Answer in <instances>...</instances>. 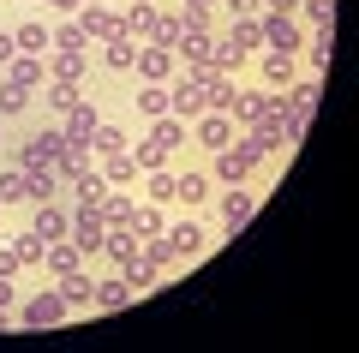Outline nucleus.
<instances>
[{
  "instance_id": "27",
  "label": "nucleus",
  "mask_w": 359,
  "mask_h": 353,
  "mask_svg": "<svg viewBox=\"0 0 359 353\" xmlns=\"http://www.w3.org/2000/svg\"><path fill=\"white\" fill-rule=\"evenodd\" d=\"M102 66L126 78L132 66H138V36H114V42H102Z\"/></svg>"
},
{
  "instance_id": "32",
  "label": "nucleus",
  "mask_w": 359,
  "mask_h": 353,
  "mask_svg": "<svg viewBox=\"0 0 359 353\" xmlns=\"http://www.w3.org/2000/svg\"><path fill=\"white\" fill-rule=\"evenodd\" d=\"M102 215H108V227H132V215H138V198L114 186V192L102 198Z\"/></svg>"
},
{
  "instance_id": "24",
  "label": "nucleus",
  "mask_w": 359,
  "mask_h": 353,
  "mask_svg": "<svg viewBox=\"0 0 359 353\" xmlns=\"http://www.w3.org/2000/svg\"><path fill=\"white\" fill-rule=\"evenodd\" d=\"M30 102H36V90L13 84V78L0 72V120H25V114H30Z\"/></svg>"
},
{
  "instance_id": "38",
  "label": "nucleus",
  "mask_w": 359,
  "mask_h": 353,
  "mask_svg": "<svg viewBox=\"0 0 359 353\" xmlns=\"http://www.w3.org/2000/svg\"><path fill=\"white\" fill-rule=\"evenodd\" d=\"M138 252H144V264H156V269H174V264H180V252H174V240H168V234H150Z\"/></svg>"
},
{
  "instance_id": "49",
  "label": "nucleus",
  "mask_w": 359,
  "mask_h": 353,
  "mask_svg": "<svg viewBox=\"0 0 359 353\" xmlns=\"http://www.w3.org/2000/svg\"><path fill=\"white\" fill-rule=\"evenodd\" d=\"M13 300H18V288H13V276H0V312H13Z\"/></svg>"
},
{
  "instance_id": "7",
  "label": "nucleus",
  "mask_w": 359,
  "mask_h": 353,
  "mask_svg": "<svg viewBox=\"0 0 359 353\" xmlns=\"http://www.w3.org/2000/svg\"><path fill=\"white\" fill-rule=\"evenodd\" d=\"M257 30H264V48H282V54L306 48V25L287 18V13H257Z\"/></svg>"
},
{
  "instance_id": "52",
  "label": "nucleus",
  "mask_w": 359,
  "mask_h": 353,
  "mask_svg": "<svg viewBox=\"0 0 359 353\" xmlns=\"http://www.w3.org/2000/svg\"><path fill=\"white\" fill-rule=\"evenodd\" d=\"M6 329H13V312H0V335H6Z\"/></svg>"
},
{
  "instance_id": "13",
  "label": "nucleus",
  "mask_w": 359,
  "mask_h": 353,
  "mask_svg": "<svg viewBox=\"0 0 359 353\" xmlns=\"http://www.w3.org/2000/svg\"><path fill=\"white\" fill-rule=\"evenodd\" d=\"M210 186H216V180L204 174V168H186V174H174V204H186V210H204L210 204Z\"/></svg>"
},
{
  "instance_id": "21",
  "label": "nucleus",
  "mask_w": 359,
  "mask_h": 353,
  "mask_svg": "<svg viewBox=\"0 0 359 353\" xmlns=\"http://www.w3.org/2000/svg\"><path fill=\"white\" fill-rule=\"evenodd\" d=\"M78 264H84V252H78L72 240H48V258H42V276H54V281H60V276H72Z\"/></svg>"
},
{
  "instance_id": "41",
  "label": "nucleus",
  "mask_w": 359,
  "mask_h": 353,
  "mask_svg": "<svg viewBox=\"0 0 359 353\" xmlns=\"http://www.w3.org/2000/svg\"><path fill=\"white\" fill-rule=\"evenodd\" d=\"M222 30H228V36L240 42L245 54H257V48H264V30H257V18H228V25H222Z\"/></svg>"
},
{
  "instance_id": "33",
  "label": "nucleus",
  "mask_w": 359,
  "mask_h": 353,
  "mask_svg": "<svg viewBox=\"0 0 359 353\" xmlns=\"http://www.w3.org/2000/svg\"><path fill=\"white\" fill-rule=\"evenodd\" d=\"M90 150H96V156H114V150H132V138L114 126V120H96V132H90Z\"/></svg>"
},
{
  "instance_id": "25",
  "label": "nucleus",
  "mask_w": 359,
  "mask_h": 353,
  "mask_svg": "<svg viewBox=\"0 0 359 353\" xmlns=\"http://www.w3.org/2000/svg\"><path fill=\"white\" fill-rule=\"evenodd\" d=\"M138 246H144V240L132 234V227H108V240H102V258L120 269V264H132V258H138Z\"/></svg>"
},
{
  "instance_id": "31",
  "label": "nucleus",
  "mask_w": 359,
  "mask_h": 353,
  "mask_svg": "<svg viewBox=\"0 0 359 353\" xmlns=\"http://www.w3.org/2000/svg\"><path fill=\"white\" fill-rule=\"evenodd\" d=\"M36 96L48 102V120H60V114H66V108L78 102V84H66V78H48V84H42Z\"/></svg>"
},
{
  "instance_id": "18",
  "label": "nucleus",
  "mask_w": 359,
  "mask_h": 353,
  "mask_svg": "<svg viewBox=\"0 0 359 353\" xmlns=\"http://www.w3.org/2000/svg\"><path fill=\"white\" fill-rule=\"evenodd\" d=\"M48 42H54L48 54H90V36L78 30V18H54V25H48Z\"/></svg>"
},
{
  "instance_id": "12",
  "label": "nucleus",
  "mask_w": 359,
  "mask_h": 353,
  "mask_svg": "<svg viewBox=\"0 0 359 353\" xmlns=\"http://www.w3.org/2000/svg\"><path fill=\"white\" fill-rule=\"evenodd\" d=\"M257 72H264V90H287V84L299 78V54L264 48V54H257Z\"/></svg>"
},
{
  "instance_id": "22",
  "label": "nucleus",
  "mask_w": 359,
  "mask_h": 353,
  "mask_svg": "<svg viewBox=\"0 0 359 353\" xmlns=\"http://www.w3.org/2000/svg\"><path fill=\"white\" fill-rule=\"evenodd\" d=\"M132 300H138V293H132V288H126V276L114 269V276L96 281V300H90V305H96V312H120V305H132Z\"/></svg>"
},
{
  "instance_id": "47",
  "label": "nucleus",
  "mask_w": 359,
  "mask_h": 353,
  "mask_svg": "<svg viewBox=\"0 0 359 353\" xmlns=\"http://www.w3.org/2000/svg\"><path fill=\"white\" fill-rule=\"evenodd\" d=\"M18 269H25V264H18V252H13V240H0V276H18Z\"/></svg>"
},
{
  "instance_id": "36",
  "label": "nucleus",
  "mask_w": 359,
  "mask_h": 353,
  "mask_svg": "<svg viewBox=\"0 0 359 353\" xmlns=\"http://www.w3.org/2000/svg\"><path fill=\"white\" fill-rule=\"evenodd\" d=\"M138 180H144V198L150 204H174V168H150Z\"/></svg>"
},
{
  "instance_id": "28",
  "label": "nucleus",
  "mask_w": 359,
  "mask_h": 353,
  "mask_svg": "<svg viewBox=\"0 0 359 353\" xmlns=\"http://www.w3.org/2000/svg\"><path fill=\"white\" fill-rule=\"evenodd\" d=\"M132 114L138 120H162L168 114V84H138L132 90Z\"/></svg>"
},
{
  "instance_id": "8",
  "label": "nucleus",
  "mask_w": 359,
  "mask_h": 353,
  "mask_svg": "<svg viewBox=\"0 0 359 353\" xmlns=\"http://www.w3.org/2000/svg\"><path fill=\"white\" fill-rule=\"evenodd\" d=\"M30 234H42V240H72V204L66 198L30 204Z\"/></svg>"
},
{
  "instance_id": "19",
  "label": "nucleus",
  "mask_w": 359,
  "mask_h": 353,
  "mask_svg": "<svg viewBox=\"0 0 359 353\" xmlns=\"http://www.w3.org/2000/svg\"><path fill=\"white\" fill-rule=\"evenodd\" d=\"M13 36H18V54H42V60H48V18H18L13 25Z\"/></svg>"
},
{
  "instance_id": "46",
  "label": "nucleus",
  "mask_w": 359,
  "mask_h": 353,
  "mask_svg": "<svg viewBox=\"0 0 359 353\" xmlns=\"http://www.w3.org/2000/svg\"><path fill=\"white\" fill-rule=\"evenodd\" d=\"M13 54H18V36H13V25H0V72L13 66Z\"/></svg>"
},
{
  "instance_id": "4",
  "label": "nucleus",
  "mask_w": 359,
  "mask_h": 353,
  "mask_svg": "<svg viewBox=\"0 0 359 353\" xmlns=\"http://www.w3.org/2000/svg\"><path fill=\"white\" fill-rule=\"evenodd\" d=\"M168 240H174V252H180V264H198V258L210 252V246H216V234H210L204 222H198L192 210L180 215V222H168Z\"/></svg>"
},
{
  "instance_id": "43",
  "label": "nucleus",
  "mask_w": 359,
  "mask_h": 353,
  "mask_svg": "<svg viewBox=\"0 0 359 353\" xmlns=\"http://www.w3.org/2000/svg\"><path fill=\"white\" fill-rule=\"evenodd\" d=\"M180 30H186V25H180V13H156L150 42H156V48H174V36H180Z\"/></svg>"
},
{
  "instance_id": "10",
  "label": "nucleus",
  "mask_w": 359,
  "mask_h": 353,
  "mask_svg": "<svg viewBox=\"0 0 359 353\" xmlns=\"http://www.w3.org/2000/svg\"><path fill=\"white\" fill-rule=\"evenodd\" d=\"M174 72H180L174 48H156V42H138V66H132V78H138V84H168Z\"/></svg>"
},
{
  "instance_id": "37",
  "label": "nucleus",
  "mask_w": 359,
  "mask_h": 353,
  "mask_svg": "<svg viewBox=\"0 0 359 353\" xmlns=\"http://www.w3.org/2000/svg\"><path fill=\"white\" fill-rule=\"evenodd\" d=\"M108 192H114V186H108V180L96 174V168H90V174H78V180H72V204H102Z\"/></svg>"
},
{
  "instance_id": "51",
  "label": "nucleus",
  "mask_w": 359,
  "mask_h": 353,
  "mask_svg": "<svg viewBox=\"0 0 359 353\" xmlns=\"http://www.w3.org/2000/svg\"><path fill=\"white\" fill-rule=\"evenodd\" d=\"M216 0H180V13H210Z\"/></svg>"
},
{
  "instance_id": "53",
  "label": "nucleus",
  "mask_w": 359,
  "mask_h": 353,
  "mask_svg": "<svg viewBox=\"0 0 359 353\" xmlns=\"http://www.w3.org/2000/svg\"><path fill=\"white\" fill-rule=\"evenodd\" d=\"M0 150H6V120H0Z\"/></svg>"
},
{
  "instance_id": "48",
  "label": "nucleus",
  "mask_w": 359,
  "mask_h": 353,
  "mask_svg": "<svg viewBox=\"0 0 359 353\" xmlns=\"http://www.w3.org/2000/svg\"><path fill=\"white\" fill-rule=\"evenodd\" d=\"M42 6H48V13H54V18H72V13H78V6H84V0H42Z\"/></svg>"
},
{
  "instance_id": "54",
  "label": "nucleus",
  "mask_w": 359,
  "mask_h": 353,
  "mask_svg": "<svg viewBox=\"0 0 359 353\" xmlns=\"http://www.w3.org/2000/svg\"><path fill=\"white\" fill-rule=\"evenodd\" d=\"M25 6H42V0H25Z\"/></svg>"
},
{
  "instance_id": "26",
  "label": "nucleus",
  "mask_w": 359,
  "mask_h": 353,
  "mask_svg": "<svg viewBox=\"0 0 359 353\" xmlns=\"http://www.w3.org/2000/svg\"><path fill=\"white\" fill-rule=\"evenodd\" d=\"M96 174L108 186H132L138 180V162H132V150H114V156H96Z\"/></svg>"
},
{
  "instance_id": "23",
  "label": "nucleus",
  "mask_w": 359,
  "mask_h": 353,
  "mask_svg": "<svg viewBox=\"0 0 359 353\" xmlns=\"http://www.w3.org/2000/svg\"><path fill=\"white\" fill-rule=\"evenodd\" d=\"M252 60V54L240 48V42L228 36V30H216V48H210V66H216V72H228V78H240V66Z\"/></svg>"
},
{
  "instance_id": "17",
  "label": "nucleus",
  "mask_w": 359,
  "mask_h": 353,
  "mask_svg": "<svg viewBox=\"0 0 359 353\" xmlns=\"http://www.w3.org/2000/svg\"><path fill=\"white\" fill-rule=\"evenodd\" d=\"M210 48H216V36H204V30H180L174 36V60L180 66H210Z\"/></svg>"
},
{
  "instance_id": "15",
  "label": "nucleus",
  "mask_w": 359,
  "mask_h": 353,
  "mask_svg": "<svg viewBox=\"0 0 359 353\" xmlns=\"http://www.w3.org/2000/svg\"><path fill=\"white\" fill-rule=\"evenodd\" d=\"M144 126H150V132H144V138H150V144H162L168 156H174V150H186V144H192V126H186V120H174V114H162V120H144Z\"/></svg>"
},
{
  "instance_id": "9",
  "label": "nucleus",
  "mask_w": 359,
  "mask_h": 353,
  "mask_svg": "<svg viewBox=\"0 0 359 353\" xmlns=\"http://www.w3.org/2000/svg\"><path fill=\"white\" fill-rule=\"evenodd\" d=\"M233 138H240V126H233L228 114H216V108H204L192 120V144H198V150H210V156H216L222 144H233Z\"/></svg>"
},
{
  "instance_id": "16",
  "label": "nucleus",
  "mask_w": 359,
  "mask_h": 353,
  "mask_svg": "<svg viewBox=\"0 0 359 353\" xmlns=\"http://www.w3.org/2000/svg\"><path fill=\"white\" fill-rule=\"evenodd\" d=\"M60 300H66V312H90V300H96V276L78 264L72 276H60Z\"/></svg>"
},
{
  "instance_id": "39",
  "label": "nucleus",
  "mask_w": 359,
  "mask_h": 353,
  "mask_svg": "<svg viewBox=\"0 0 359 353\" xmlns=\"http://www.w3.org/2000/svg\"><path fill=\"white\" fill-rule=\"evenodd\" d=\"M84 72H90V54H48V78H66V84H78Z\"/></svg>"
},
{
  "instance_id": "5",
  "label": "nucleus",
  "mask_w": 359,
  "mask_h": 353,
  "mask_svg": "<svg viewBox=\"0 0 359 353\" xmlns=\"http://www.w3.org/2000/svg\"><path fill=\"white\" fill-rule=\"evenodd\" d=\"M78 30H84L90 36V48H96V42H114V36H126V18L114 13V6H102V0H84V6H78Z\"/></svg>"
},
{
  "instance_id": "3",
  "label": "nucleus",
  "mask_w": 359,
  "mask_h": 353,
  "mask_svg": "<svg viewBox=\"0 0 359 353\" xmlns=\"http://www.w3.org/2000/svg\"><path fill=\"white\" fill-rule=\"evenodd\" d=\"M102 240H108L102 204H72V246H78L84 258H102Z\"/></svg>"
},
{
  "instance_id": "35",
  "label": "nucleus",
  "mask_w": 359,
  "mask_h": 353,
  "mask_svg": "<svg viewBox=\"0 0 359 353\" xmlns=\"http://www.w3.org/2000/svg\"><path fill=\"white\" fill-rule=\"evenodd\" d=\"M120 276H126V288H132V293H150L156 281H162V269H156V264H144V252H138L132 264H120Z\"/></svg>"
},
{
  "instance_id": "30",
  "label": "nucleus",
  "mask_w": 359,
  "mask_h": 353,
  "mask_svg": "<svg viewBox=\"0 0 359 353\" xmlns=\"http://www.w3.org/2000/svg\"><path fill=\"white\" fill-rule=\"evenodd\" d=\"M126 36H138V42H150V30H156V0H132L126 13Z\"/></svg>"
},
{
  "instance_id": "14",
  "label": "nucleus",
  "mask_w": 359,
  "mask_h": 353,
  "mask_svg": "<svg viewBox=\"0 0 359 353\" xmlns=\"http://www.w3.org/2000/svg\"><path fill=\"white\" fill-rule=\"evenodd\" d=\"M240 132H257L269 120V90H240V102H233V114H228Z\"/></svg>"
},
{
  "instance_id": "11",
  "label": "nucleus",
  "mask_w": 359,
  "mask_h": 353,
  "mask_svg": "<svg viewBox=\"0 0 359 353\" xmlns=\"http://www.w3.org/2000/svg\"><path fill=\"white\" fill-rule=\"evenodd\" d=\"M96 120H102V108L90 96H78L72 108L60 114V132H66V144H90V132H96Z\"/></svg>"
},
{
  "instance_id": "40",
  "label": "nucleus",
  "mask_w": 359,
  "mask_h": 353,
  "mask_svg": "<svg viewBox=\"0 0 359 353\" xmlns=\"http://www.w3.org/2000/svg\"><path fill=\"white\" fill-rule=\"evenodd\" d=\"M48 198H60L54 174H48V168H30V174H25V204H48Z\"/></svg>"
},
{
  "instance_id": "50",
  "label": "nucleus",
  "mask_w": 359,
  "mask_h": 353,
  "mask_svg": "<svg viewBox=\"0 0 359 353\" xmlns=\"http://www.w3.org/2000/svg\"><path fill=\"white\" fill-rule=\"evenodd\" d=\"M264 13H287V18H299V0H264Z\"/></svg>"
},
{
  "instance_id": "44",
  "label": "nucleus",
  "mask_w": 359,
  "mask_h": 353,
  "mask_svg": "<svg viewBox=\"0 0 359 353\" xmlns=\"http://www.w3.org/2000/svg\"><path fill=\"white\" fill-rule=\"evenodd\" d=\"M299 18L306 25H335V0H299Z\"/></svg>"
},
{
  "instance_id": "42",
  "label": "nucleus",
  "mask_w": 359,
  "mask_h": 353,
  "mask_svg": "<svg viewBox=\"0 0 359 353\" xmlns=\"http://www.w3.org/2000/svg\"><path fill=\"white\" fill-rule=\"evenodd\" d=\"M132 162H138V174H150V168H168V150L144 138V144H132Z\"/></svg>"
},
{
  "instance_id": "2",
  "label": "nucleus",
  "mask_w": 359,
  "mask_h": 353,
  "mask_svg": "<svg viewBox=\"0 0 359 353\" xmlns=\"http://www.w3.org/2000/svg\"><path fill=\"white\" fill-rule=\"evenodd\" d=\"M66 317H72V312H66L60 288H42V293H30V300L18 305L13 324H18V329H54V324H66Z\"/></svg>"
},
{
  "instance_id": "20",
  "label": "nucleus",
  "mask_w": 359,
  "mask_h": 353,
  "mask_svg": "<svg viewBox=\"0 0 359 353\" xmlns=\"http://www.w3.org/2000/svg\"><path fill=\"white\" fill-rule=\"evenodd\" d=\"M6 78H13V84H25V90H42V84H48V60H42V54H13Z\"/></svg>"
},
{
  "instance_id": "1",
  "label": "nucleus",
  "mask_w": 359,
  "mask_h": 353,
  "mask_svg": "<svg viewBox=\"0 0 359 353\" xmlns=\"http://www.w3.org/2000/svg\"><path fill=\"white\" fill-rule=\"evenodd\" d=\"M257 162H269V150L252 138V132H240L233 144H222V150H216V168H210V180H216V186H252Z\"/></svg>"
},
{
  "instance_id": "29",
  "label": "nucleus",
  "mask_w": 359,
  "mask_h": 353,
  "mask_svg": "<svg viewBox=\"0 0 359 353\" xmlns=\"http://www.w3.org/2000/svg\"><path fill=\"white\" fill-rule=\"evenodd\" d=\"M132 234H138V240H150V234H168V204H150V198H144V204H138V215H132Z\"/></svg>"
},
{
  "instance_id": "34",
  "label": "nucleus",
  "mask_w": 359,
  "mask_h": 353,
  "mask_svg": "<svg viewBox=\"0 0 359 353\" xmlns=\"http://www.w3.org/2000/svg\"><path fill=\"white\" fill-rule=\"evenodd\" d=\"M13 252H18V264L25 269H42V258H48V240H42V234H13Z\"/></svg>"
},
{
  "instance_id": "45",
  "label": "nucleus",
  "mask_w": 359,
  "mask_h": 353,
  "mask_svg": "<svg viewBox=\"0 0 359 353\" xmlns=\"http://www.w3.org/2000/svg\"><path fill=\"white\" fill-rule=\"evenodd\" d=\"M216 6L228 18H257V13H264V0H216Z\"/></svg>"
},
{
  "instance_id": "6",
  "label": "nucleus",
  "mask_w": 359,
  "mask_h": 353,
  "mask_svg": "<svg viewBox=\"0 0 359 353\" xmlns=\"http://www.w3.org/2000/svg\"><path fill=\"white\" fill-rule=\"evenodd\" d=\"M257 210V192L252 186H228L222 192V227H216V240H240V227L252 222Z\"/></svg>"
}]
</instances>
